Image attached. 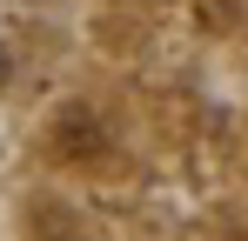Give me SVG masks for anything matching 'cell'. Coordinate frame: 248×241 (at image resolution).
<instances>
[]
</instances>
